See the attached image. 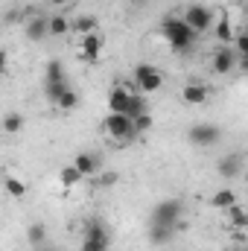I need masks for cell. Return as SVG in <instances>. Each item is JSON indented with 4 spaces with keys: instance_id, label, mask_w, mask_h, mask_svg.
I'll return each instance as SVG.
<instances>
[{
    "instance_id": "1",
    "label": "cell",
    "mask_w": 248,
    "mask_h": 251,
    "mask_svg": "<svg viewBox=\"0 0 248 251\" xmlns=\"http://www.w3.org/2000/svg\"><path fill=\"white\" fill-rule=\"evenodd\" d=\"M161 35L167 38V44H170L175 53L193 50V44H196V38H198V35L184 24V18H178V15H170V18L161 24Z\"/></svg>"
},
{
    "instance_id": "2",
    "label": "cell",
    "mask_w": 248,
    "mask_h": 251,
    "mask_svg": "<svg viewBox=\"0 0 248 251\" xmlns=\"http://www.w3.org/2000/svg\"><path fill=\"white\" fill-rule=\"evenodd\" d=\"M111 249V231L105 228V222L99 216L85 219L82 228V251H108Z\"/></svg>"
},
{
    "instance_id": "3",
    "label": "cell",
    "mask_w": 248,
    "mask_h": 251,
    "mask_svg": "<svg viewBox=\"0 0 248 251\" xmlns=\"http://www.w3.org/2000/svg\"><path fill=\"white\" fill-rule=\"evenodd\" d=\"M184 216V199H164L155 204L149 225H173L178 228V219Z\"/></svg>"
},
{
    "instance_id": "4",
    "label": "cell",
    "mask_w": 248,
    "mask_h": 251,
    "mask_svg": "<svg viewBox=\"0 0 248 251\" xmlns=\"http://www.w3.org/2000/svg\"><path fill=\"white\" fill-rule=\"evenodd\" d=\"M102 128H105V134L114 137L117 143H134V140H137V131H134V126H131V120H128L125 114H111V111H108Z\"/></svg>"
},
{
    "instance_id": "5",
    "label": "cell",
    "mask_w": 248,
    "mask_h": 251,
    "mask_svg": "<svg viewBox=\"0 0 248 251\" xmlns=\"http://www.w3.org/2000/svg\"><path fill=\"white\" fill-rule=\"evenodd\" d=\"M184 24L193 29V32H196V35H204V32H210V29H213V9H210V6H201V3H193V6H187Z\"/></svg>"
},
{
    "instance_id": "6",
    "label": "cell",
    "mask_w": 248,
    "mask_h": 251,
    "mask_svg": "<svg viewBox=\"0 0 248 251\" xmlns=\"http://www.w3.org/2000/svg\"><path fill=\"white\" fill-rule=\"evenodd\" d=\"M219 137H222V131H219V126H213V123H196V126H190V131H187V140L193 146H198V149L216 146Z\"/></svg>"
},
{
    "instance_id": "7",
    "label": "cell",
    "mask_w": 248,
    "mask_h": 251,
    "mask_svg": "<svg viewBox=\"0 0 248 251\" xmlns=\"http://www.w3.org/2000/svg\"><path fill=\"white\" fill-rule=\"evenodd\" d=\"M134 85H137L143 94H155V91L164 85V76H161V70L152 67V64H137V67H134Z\"/></svg>"
},
{
    "instance_id": "8",
    "label": "cell",
    "mask_w": 248,
    "mask_h": 251,
    "mask_svg": "<svg viewBox=\"0 0 248 251\" xmlns=\"http://www.w3.org/2000/svg\"><path fill=\"white\" fill-rule=\"evenodd\" d=\"M24 35H26V41H32V44L50 38V35H47V15L32 12V6H29V12H26V24H24Z\"/></svg>"
},
{
    "instance_id": "9",
    "label": "cell",
    "mask_w": 248,
    "mask_h": 251,
    "mask_svg": "<svg viewBox=\"0 0 248 251\" xmlns=\"http://www.w3.org/2000/svg\"><path fill=\"white\" fill-rule=\"evenodd\" d=\"M237 53L231 50V47H219L216 53H213V73H219V76H228V73H234L237 70Z\"/></svg>"
},
{
    "instance_id": "10",
    "label": "cell",
    "mask_w": 248,
    "mask_h": 251,
    "mask_svg": "<svg viewBox=\"0 0 248 251\" xmlns=\"http://www.w3.org/2000/svg\"><path fill=\"white\" fill-rule=\"evenodd\" d=\"M73 167L82 173V178H88V176H97L99 170H102V161H99V155H94V152H79L76 158H73Z\"/></svg>"
},
{
    "instance_id": "11",
    "label": "cell",
    "mask_w": 248,
    "mask_h": 251,
    "mask_svg": "<svg viewBox=\"0 0 248 251\" xmlns=\"http://www.w3.org/2000/svg\"><path fill=\"white\" fill-rule=\"evenodd\" d=\"M216 170H219V176H222L225 181H231V178H237V176L243 173V155H240V152H228L225 158H219V164H216Z\"/></svg>"
},
{
    "instance_id": "12",
    "label": "cell",
    "mask_w": 248,
    "mask_h": 251,
    "mask_svg": "<svg viewBox=\"0 0 248 251\" xmlns=\"http://www.w3.org/2000/svg\"><path fill=\"white\" fill-rule=\"evenodd\" d=\"M99 50H102V38L97 35V32H88V35H82V59L91 64L99 62Z\"/></svg>"
},
{
    "instance_id": "13",
    "label": "cell",
    "mask_w": 248,
    "mask_h": 251,
    "mask_svg": "<svg viewBox=\"0 0 248 251\" xmlns=\"http://www.w3.org/2000/svg\"><path fill=\"white\" fill-rule=\"evenodd\" d=\"M207 85H201V82H187L184 91H181V97H184L187 105H201V102H207Z\"/></svg>"
},
{
    "instance_id": "14",
    "label": "cell",
    "mask_w": 248,
    "mask_h": 251,
    "mask_svg": "<svg viewBox=\"0 0 248 251\" xmlns=\"http://www.w3.org/2000/svg\"><path fill=\"white\" fill-rule=\"evenodd\" d=\"M125 105H128V91H125L123 85L111 88V94H108V111L111 114H125Z\"/></svg>"
},
{
    "instance_id": "15",
    "label": "cell",
    "mask_w": 248,
    "mask_h": 251,
    "mask_svg": "<svg viewBox=\"0 0 248 251\" xmlns=\"http://www.w3.org/2000/svg\"><path fill=\"white\" fill-rule=\"evenodd\" d=\"M213 35H216V41H219L222 47H231V41H234V24L228 21V15H222V18L216 21Z\"/></svg>"
},
{
    "instance_id": "16",
    "label": "cell",
    "mask_w": 248,
    "mask_h": 251,
    "mask_svg": "<svg viewBox=\"0 0 248 251\" xmlns=\"http://www.w3.org/2000/svg\"><path fill=\"white\" fill-rule=\"evenodd\" d=\"M26 243H29L32 249H44V246H47V225H44V222H32V225L26 228Z\"/></svg>"
},
{
    "instance_id": "17",
    "label": "cell",
    "mask_w": 248,
    "mask_h": 251,
    "mask_svg": "<svg viewBox=\"0 0 248 251\" xmlns=\"http://www.w3.org/2000/svg\"><path fill=\"white\" fill-rule=\"evenodd\" d=\"M175 231H178V228H173V225H149V240H152L155 246H167V243L175 237Z\"/></svg>"
},
{
    "instance_id": "18",
    "label": "cell",
    "mask_w": 248,
    "mask_h": 251,
    "mask_svg": "<svg viewBox=\"0 0 248 251\" xmlns=\"http://www.w3.org/2000/svg\"><path fill=\"white\" fill-rule=\"evenodd\" d=\"M70 32V21L64 18V15H50L47 18V35L50 38H62Z\"/></svg>"
},
{
    "instance_id": "19",
    "label": "cell",
    "mask_w": 248,
    "mask_h": 251,
    "mask_svg": "<svg viewBox=\"0 0 248 251\" xmlns=\"http://www.w3.org/2000/svg\"><path fill=\"white\" fill-rule=\"evenodd\" d=\"M24 123H26V120H24L21 111H6L3 120H0V128H3L6 134H18V131L24 128Z\"/></svg>"
},
{
    "instance_id": "20",
    "label": "cell",
    "mask_w": 248,
    "mask_h": 251,
    "mask_svg": "<svg viewBox=\"0 0 248 251\" xmlns=\"http://www.w3.org/2000/svg\"><path fill=\"white\" fill-rule=\"evenodd\" d=\"M210 204H213V207H219V210H228L231 204H237V193H234L231 187L216 190V193L210 196Z\"/></svg>"
},
{
    "instance_id": "21",
    "label": "cell",
    "mask_w": 248,
    "mask_h": 251,
    "mask_svg": "<svg viewBox=\"0 0 248 251\" xmlns=\"http://www.w3.org/2000/svg\"><path fill=\"white\" fill-rule=\"evenodd\" d=\"M149 108H146V100L140 97V94H131L128 91V105H125V117L128 120H134V117H140V114H146Z\"/></svg>"
},
{
    "instance_id": "22",
    "label": "cell",
    "mask_w": 248,
    "mask_h": 251,
    "mask_svg": "<svg viewBox=\"0 0 248 251\" xmlns=\"http://www.w3.org/2000/svg\"><path fill=\"white\" fill-rule=\"evenodd\" d=\"M70 29H73V32H82V35L97 32V18H94V15H79V18L70 24Z\"/></svg>"
},
{
    "instance_id": "23",
    "label": "cell",
    "mask_w": 248,
    "mask_h": 251,
    "mask_svg": "<svg viewBox=\"0 0 248 251\" xmlns=\"http://www.w3.org/2000/svg\"><path fill=\"white\" fill-rule=\"evenodd\" d=\"M59 181H62V187H76L79 181H82V173L73 167V164H67V167H62V173H59Z\"/></svg>"
},
{
    "instance_id": "24",
    "label": "cell",
    "mask_w": 248,
    "mask_h": 251,
    "mask_svg": "<svg viewBox=\"0 0 248 251\" xmlns=\"http://www.w3.org/2000/svg\"><path fill=\"white\" fill-rule=\"evenodd\" d=\"M56 105H59L62 111H73V108L79 105V94H76L73 88H64V91H62V97L56 100Z\"/></svg>"
},
{
    "instance_id": "25",
    "label": "cell",
    "mask_w": 248,
    "mask_h": 251,
    "mask_svg": "<svg viewBox=\"0 0 248 251\" xmlns=\"http://www.w3.org/2000/svg\"><path fill=\"white\" fill-rule=\"evenodd\" d=\"M67 76H64V64L59 59H53V62L47 64V70H44V82H64Z\"/></svg>"
},
{
    "instance_id": "26",
    "label": "cell",
    "mask_w": 248,
    "mask_h": 251,
    "mask_svg": "<svg viewBox=\"0 0 248 251\" xmlns=\"http://www.w3.org/2000/svg\"><path fill=\"white\" fill-rule=\"evenodd\" d=\"M3 187H6L9 196H15V199H24V196H26V184L18 181L15 176H6V178H3Z\"/></svg>"
},
{
    "instance_id": "27",
    "label": "cell",
    "mask_w": 248,
    "mask_h": 251,
    "mask_svg": "<svg viewBox=\"0 0 248 251\" xmlns=\"http://www.w3.org/2000/svg\"><path fill=\"white\" fill-rule=\"evenodd\" d=\"M228 219H231V225H234V228H240V231H246V225H248V216H246V210H243L240 204H231V207H228Z\"/></svg>"
},
{
    "instance_id": "28",
    "label": "cell",
    "mask_w": 248,
    "mask_h": 251,
    "mask_svg": "<svg viewBox=\"0 0 248 251\" xmlns=\"http://www.w3.org/2000/svg\"><path fill=\"white\" fill-rule=\"evenodd\" d=\"M64 88H70V82L64 79V82H44V97L50 100V102H56L59 97H62Z\"/></svg>"
},
{
    "instance_id": "29",
    "label": "cell",
    "mask_w": 248,
    "mask_h": 251,
    "mask_svg": "<svg viewBox=\"0 0 248 251\" xmlns=\"http://www.w3.org/2000/svg\"><path fill=\"white\" fill-rule=\"evenodd\" d=\"M131 126H134V131H137V134H143V131H149V128H152V114L146 111V114H140V117H134V120H131Z\"/></svg>"
},
{
    "instance_id": "30",
    "label": "cell",
    "mask_w": 248,
    "mask_h": 251,
    "mask_svg": "<svg viewBox=\"0 0 248 251\" xmlns=\"http://www.w3.org/2000/svg\"><path fill=\"white\" fill-rule=\"evenodd\" d=\"M97 176H99V187H114V184H117V178H120L114 170H108V173H102V170H99Z\"/></svg>"
},
{
    "instance_id": "31",
    "label": "cell",
    "mask_w": 248,
    "mask_h": 251,
    "mask_svg": "<svg viewBox=\"0 0 248 251\" xmlns=\"http://www.w3.org/2000/svg\"><path fill=\"white\" fill-rule=\"evenodd\" d=\"M6 64H9V53H6V50H0V76L6 73Z\"/></svg>"
},
{
    "instance_id": "32",
    "label": "cell",
    "mask_w": 248,
    "mask_h": 251,
    "mask_svg": "<svg viewBox=\"0 0 248 251\" xmlns=\"http://www.w3.org/2000/svg\"><path fill=\"white\" fill-rule=\"evenodd\" d=\"M21 21V12H6V24H18Z\"/></svg>"
},
{
    "instance_id": "33",
    "label": "cell",
    "mask_w": 248,
    "mask_h": 251,
    "mask_svg": "<svg viewBox=\"0 0 248 251\" xmlns=\"http://www.w3.org/2000/svg\"><path fill=\"white\" fill-rule=\"evenodd\" d=\"M47 3H50V6H56V9H62V6H67V3H70V0H47Z\"/></svg>"
},
{
    "instance_id": "34",
    "label": "cell",
    "mask_w": 248,
    "mask_h": 251,
    "mask_svg": "<svg viewBox=\"0 0 248 251\" xmlns=\"http://www.w3.org/2000/svg\"><path fill=\"white\" fill-rule=\"evenodd\" d=\"M131 3H143V0H131Z\"/></svg>"
},
{
    "instance_id": "35",
    "label": "cell",
    "mask_w": 248,
    "mask_h": 251,
    "mask_svg": "<svg viewBox=\"0 0 248 251\" xmlns=\"http://www.w3.org/2000/svg\"><path fill=\"white\" fill-rule=\"evenodd\" d=\"M237 3H243V0H237Z\"/></svg>"
}]
</instances>
